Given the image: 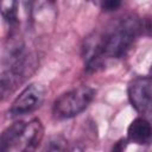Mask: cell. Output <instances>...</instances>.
<instances>
[{
	"label": "cell",
	"mask_w": 152,
	"mask_h": 152,
	"mask_svg": "<svg viewBox=\"0 0 152 152\" xmlns=\"http://www.w3.org/2000/svg\"><path fill=\"white\" fill-rule=\"evenodd\" d=\"M140 34H142V19L127 17L103 36L88 38L83 48L87 70L96 71L106 61L124 57Z\"/></svg>",
	"instance_id": "cell-1"
},
{
	"label": "cell",
	"mask_w": 152,
	"mask_h": 152,
	"mask_svg": "<svg viewBox=\"0 0 152 152\" xmlns=\"http://www.w3.org/2000/svg\"><path fill=\"white\" fill-rule=\"evenodd\" d=\"M28 53L23 39L18 36H11L2 51L1 58V95L5 99L25 78L28 71Z\"/></svg>",
	"instance_id": "cell-2"
},
{
	"label": "cell",
	"mask_w": 152,
	"mask_h": 152,
	"mask_svg": "<svg viewBox=\"0 0 152 152\" xmlns=\"http://www.w3.org/2000/svg\"><path fill=\"white\" fill-rule=\"evenodd\" d=\"M44 128L39 119L17 121L8 126L0 138L1 152H18L36 150L43 139Z\"/></svg>",
	"instance_id": "cell-3"
},
{
	"label": "cell",
	"mask_w": 152,
	"mask_h": 152,
	"mask_svg": "<svg viewBox=\"0 0 152 152\" xmlns=\"http://www.w3.org/2000/svg\"><path fill=\"white\" fill-rule=\"evenodd\" d=\"M95 90L89 86H80L62 94L52 106L53 115L58 119H70L81 114L93 101Z\"/></svg>",
	"instance_id": "cell-4"
},
{
	"label": "cell",
	"mask_w": 152,
	"mask_h": 152,
	"mask_svg": "<svg viewBox=\"0 0 152 152\" xmlns=\"http://www.w3.org/2000/svg\"><path fill=\"white\" fill-rule=\"evenodd\" d=\"M128 99L133 108L152 122V77H137L128 86Z\"/></svg>",
	"instance_id": "cell-5"
},
{
	"label": "cell",
	"mask_w": 152,
	"mask_h": 152,
	"mask_svg": "<svg viewBox=\"0 0 152 152\" xmlns=\"http://www.w3.org/2000/svg\"><path fill=\"white\" fill-rule=\"evenodd\" d=\"M45 97V89L38 83H32L23 89V91L14 99L8 113L11 116H21L30 114L38 109Z\"/></svg>",
	"instance_id": "cell-6"
},
{
	"label": "cell",
	"mask_w": 152,
	"mask_h": 152,
	"mask_svg": "<svg viewBox=\"0 0 152 152\" xmlns=\"http://www.w3.org/2000/svg\"><path fill=\"white\" fill-rule=\"evenodd\" d=\"M127 138L138 145L150 144L152 141V122L144 116L134 119L128 126Z\"/></svg>",
	"instance_id": "cell-7"
},
{
	"label": "cell",
	"mask_w": 152,
	"mask_h": 152,
	"mask_svg": "<svg viewBox=\"0 0 152 152\" xmlns=\"http://www.w3.org/2000/svg\"><path fill=\"white\" fill-rule=\"evenodd\" d=\"M19 0H1V14L6 23L13 25L18 19Z\"/></svg>",
	"instance_id": "cell-8"
},
{
	"label": "cell",
	"mask_w": 152,
	"mask_h": 152,
	"mask_svg": "<svg viewBox=\"0 0 152 152\" xmlns=\"http://www.w3.org/2000/svg\"><path fill=\"white\" fill-rule=\"evenodd\" d=\"M45 150H49V151H63V150H66V140L64 138H62L61 135L53 137L46 144Z\"/></svg>",
	"instance_id": "cell-9"
},
{
	"label": "cell",
	"mask_w": 152,
	"mask_h": 152,
	"mask_svg": "<svg viewBox=\"0 0 152 152\" xmlns=\"http://www.w3.org/2000/svg\"><path fill=\"white\" fill-rule=\"evenodd\" d=\"M100 4L104 12H114L121 6L122 0H100Z\"/></svg>",
	"instance_id": "cell-10"
},
{
	"label": "cell",
	"mask_w": 152,
	"mask_h": 152,
	"mask_svg": "<svg viewBox=\"0 0 152 152\" xmlns=\"http://www.w3.org/2000/svg\"><path fill=\"white\" fill-rule=\"evenodd\" d=\"M23 1H24L25 6H26L27 8H32V7L37 4V1H38V0H23Z\"/></svg>",
	"instance_id": "cell-11"
},
{
	"label": "cell",
	"mask_w": 152,
	"mask_h": 152,
	"mask_svg": "<svg viewBox=\"0 0 152 152\" xmlns=\"http://www.w3.org/2000/svg\"><path fill=\"white\" fill-rule=\"evenodd\" d=\"M150 76L152 77V64H151V68H150Z\"/></svg>",
	"instance_id": "cell-12"
},
{
	"label": "cell",
	"mask_w": 152,
	"mask_h": 152,
	"mask_svg": "<svg viewBox=\"0 0 152 152\" xmlns=\"http://www.w3.org/2000/svg\"><path fill=\"white\" fill-rule=\"evenodd\" d=\"M50 1H51V2H53V1H55V0H50Z\"/></svg>",
	"instance_id": "cell-13"
}]
</instances>
